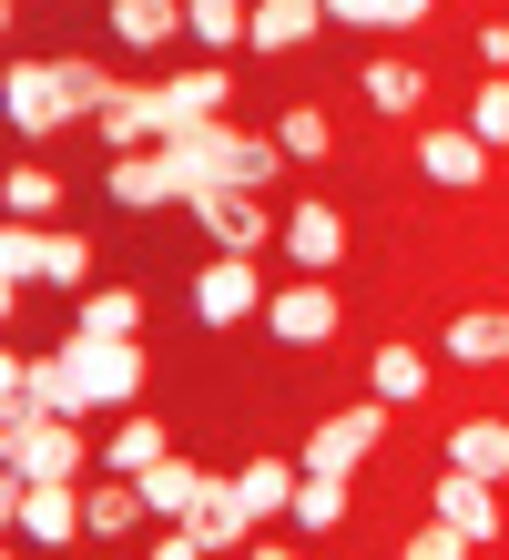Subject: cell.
<instances>
[{"mask_svg": "<svg viewBox=\"0 0 509 560\" xmlns=\"http://www.w3.org/2000/svg\"><path fill=\"white\" fill-rule=\"evenodd\" d=\"M92 439H82V418H11L0 428V469L11 479H82L92 469Z\"/></svg>", "mask_w": 509, "mask_h": 560, "instance_id": "6da1fadb", "label": "cell"}, {"mask_svg": "<svg viewBox=\"0 0 509 560\" xmlns=\"http://www.w3.org/2000/svg\"><path fill=\"white\" fill-rule=\"evenodd\" d=\"M61 368L92 387L102 418H123L132 398H143V347H132V337H92V326H72V337H61Z\"/></svg>", "mask_w": 509, "mask_h": 560, "instance_id": "7a4b0ae2", "label": "cell"}, {"mask_svg": "<svg viewBox=\"0 0 509 560\" xmlns=\"http://www.w3.org/2000/svg\"><path fill=\"white\" fill-rule=\"evenodd\" d=\"M0 520H11V540H82V489L72 479H11L0 489Z\"/></svg>", "mask_w": 509, "mask_h": 560, "instance_id": "3957f363", "label": "cell"}, {"mask_svg": "<svg viewBox=\"0 0 509 560\" xmlns=\"http://www.w3.org/2000/svg\"><path fill=\"white\" fill-rule=\"evenodd\" d=\"M265 337H276V347H326L336 337V326H347V306H336V285L326 276H305V285H276V295H265Z\"/></svg>", "mask_w": 509, "mask_h": 560, "instance_id": "277c9868", "label": "cell"}, {"mask_svg": "<svg viewBox=\"0 0 509 560\" xmlns=\"http://www.w3.org/2000/svg\"><path fill=\"white\" fill-rule=\"evenodd\" d=\"M407 163H418V174H428L438 194H479L499 153H489L479 133H468V122H428V133H418V143H407Z\"/></svg>", "mask_w": 509, "mask_h": 560, "instance_id": "5b68a950", "label": "cell"}, {"mask_svg": "<svg viewBox=\"0 0 509 560\" xmlns=\"http://www.w3.org/2000/svg\"><path fill=\"white\" fill-rule=\"evenodd\" d=\"M194 316H204V326H255V316H265L255 255H215V266L194 276Z\"/></svg>", "mask_w": 509, "mask_h": 560, "instance_id": "8992f818", "label": "cell"}, {"mask_svg": "<svg viewBox=\"0 0 509 560\" xmlns=\"http://www.w3.org/2000/svg\"><path fill=\"white\" fill-rule=\"evenodd\" d=\"M428 510L438 520H459L468 540H509V510H499V479H479V469H438V489H428Z\"/></svg>", "mask_w": 509, "mask_h": 560, "instance_id": "52a82bcc", "label": "cell"}, {"mask_svg": "<svg viewBox=\"0 0 509 560\" xmlns=\"http://www.w3.org/2000/svg\"><path fill=\"white\" fill-rule=\"evenodd\" d=\"M184 205H194V224H204L224 255H255V245H265V194H245V184H204V194H184Z\"/></svg>", "mask_w": 509, "mask_h": 560, "instance_id": "ba28073f", "label": "cell"}, {"mask_svg": "<svg viewBox=\"0 0 509 560\" xmlns=\"http://www.w3.org/2000/svg\"><path fill=\"white\" fill-rule=\"evenodd\" d=\"M224 489H234V479H215V469H204V458H184V448H163L153 469H143V500H153L163 520H194V510H215Z\"/></svg>", "mask_w": 509, "mask_h": 560, "instance_id": "9c48e42d", "label": "cell"}, {"mask_svg": "<svg viewBox=\"0 0 509 560\" xmlns=\"http://www.w3.org/2000/svg\"><path fill=\"white\" fill-rule=\"evenodd\" d=\"M378 439H387V398H367V408H336V418L316 428V439H305V469H347V479H357V458L378 448Z\"/></svg>", "mask_w": 509, "mask_h": 560, "instance_id": "30bf717a", "label": "cell"}, {"mask_svg": "<svg viewBox=\"0 0 509 560\" xmlns=\"http://www.w3.org/2000/svg\"><path fill=\"white\" fill-rule=\"evenodd\" d=\"M92 122H102V143H113V153H153L163 133H174V103H163V82H153V92H113Z\"/></svg>", "mask_w": 509, "mask_h": 560, "instance_id": "8fae6325", "label": "cell"}, {"mask_svg": "<svg viewBox=\"0 0 509 560\" xmlns=\"http://www.w3.org/2000/svg\"><path fill=\"white\" fill-rule=\"evenodd\" d=\"M276 245L296 255L305 276H336V266H347V214H336V205H296Z\"/></svg>", "mask_w": 509, "mask_h": 560, "instance_id": "7c38bea8", "label": "cell"}, {"mask_svg": "<svg viewBox=\"0 0 509 560\" xmlns=\"http://www.w3.org/2000/svg\"><path fill=\"white\" fill-rule=\"evenodd\" d=\"M11 122H21V133H51V122H72L61 61H11Z\"/></svg>", "mask_w": 509, "mask_h": 560, "instance_id": "4fadbf2b", "label": "cell"}, {"mask_svg": "<svg viewBox=\"0 0 509 560\" xmlns=\"http://www.w3.org/2000/svg\"><path fill=\"white\" fill-rule=\"evenodd\" d=\"M438 357H449V368H509V316L499 306L449 316V326H438Z\"/></svg>", "mask_w": 509, "mask_h": 560, "instance_id": "5bb4252c", "label": "cell"}, {"mask_svg": "<svg viewBox=\"0 0 509 560\" xmlns=\"http://www.w3.org/2000/svg\"><path fill=\"white\" fill-rule=\"evenodd\" d=\"M102 184H113V205H184L163 143H153V153H113V163H102Z\"/></svg>", "mask_w": 509, "mask_h": 560, "instance_id": "9a60e30c", "label": "cell"}, {"mask_svg": "<svg viewBox=\"0 0 509 560\" xmlns=\"http://www.w3.org/2000/svg\"><path fill=\"white\" fill-rule=\"evenodd\" d=\"M51 266V224L11 214V235H0V316H21V285Z\"/></svg>", "mask_w": 509, "mask_h": 560, "instance_id": "2e32d148", "label": "cell"}, {"mask_svg": "<svg viewBox=\"0 0 509 560\" xmlns=\"http://www.w3.org/2000/svg\"><path fill=\"white\" fill-rule=\"evenodd\" d=\"M357 82H367V103H378L387 122H407V113L428 103V82H438V72H428V61H407V51H387V61H367Z\"/></svg>", "mask_w": 509, "mask_h": 560, "instance_id": "e0dca14e", "label": "cell"}, {"mask_svg": "<svg viewBox=\"0 0 509 560\" xmlns=\"http://www.w3.org/2000/svg\"><path fill=\"white\" fill-rule=\"evenodd\" d=\"M449 469H479V479H509V418H459L449 439H438Z\"/></svg>", "mask_w": 509, "mask_h": 560, "instance_id": "ac0fdd59", "label": "cell"}, {"mask_svg": "<svg viewBox=\"0 0 509 560\" xmlns=\"http://www.w3.org/2000/svg\"><path fill=\"white\" fill-rule=\"evenodd\" d=\"M347 500H357V489H347V469H305V479H296V510H286V520H296L305 540H326V530H347Z\"/></svg>", "mask_w": 509, "mask_h": 560, "instance_id": "d6986e66", "label": "cell"}, {"mask_svg": "<svg viewBox=\"0 0 509 560\" xmlns=\"http://www.w3.org/2000/svg\"><path fill=\"white\" fill-rule=\"evenodd\" d=\"M428 377H438V368H428V357L407 347V337L367 357V398H387V408H418V398H428Z\"/></svg>", "mask_w": 509, "mask_h": 560, "instance_id": "ffe728a7", "label": "cell"}, {"mask_svg": "<svg viewBox=\"0 0 509 560\" xmlns=\"http://www.w3.org/2000/svg\"><path fill=\"white\" fill-rule=\"evenodd\" d=\"M163 448H174V439H163V418H132V408H123L113 428H102V469H123V479H143Z\"/></svg>", "mask_w": 509, "mask_h": 560, "instance_id": "44dd1931", "label": "cell"}, {"mask_svg": "<svg viewBox=\"0 0 509 560\" xmlns=\"http://www.w3.org/2000/svg\"><path fill=\"white\" fill-rule=\"evenodd\" d=\"M296 479H305V458H245L234 469V500L255 520H276V510H296Z\"/></svg>", "mask_w": 509, "mask_h": 560, "instance_id": "7402d4cb", "label": "cell"}, {"mask_svg": "<svg viewBox=\"0 0 509 560\" xmlns=\"http://www.w3.org/2000/svg\"><path fill=\"white\" fill-rule=\"evenodd\" d=\"M224 92H234V72H215V61L174 72V82H163V103H174V133H184V122H224Z\"/></svg>", "mask_w": 509, "mask_h": 560, "instance_id": "603a6c76", "label": "cell"}, {"mask_svg": "<svg viewBox=\"0 0 509 560\" xmlns=\"http://www.w3.org/2000/svg\"><path fill=\"white\" fill-rule=\"evenodd\" d=\"M184 31V0H113V42H132V51H163Z\"/></svg>", "mask_w": 509, "mask_h": 560, "instance_id": "cb8c5ba5", "label": "cell"}, {"mask_svg": "<svg viewBox=\"0 0 509 560\" xmlns=\"http://www.w3.org/2000/svg\"><path fill=\"white\" fill-rule=\"evenodd\" d=\"M316 21H326V0H255V31H245V42L255 51H296Z\"/></svg>", "mask_w": 509, "mask_h": 560, "instance_id": "d4e9b609", "label": "cell"}, {"mask_svg": "<svg viewBox=\"0 0 509 560\" xmlns=\"http://www.w3.org/2000/svg\"><path fill=\"white\" fill-rule=\"evenodd\" d=\"M276 174H286V143H276V133H224V184L265 194Z\"/></svg>", "mask_w": 509, "mask_h": 560, "instance_id": "484cf974", "label": "cell"}, {"mask_svg": "<svg viewBox=\"0 0 509 560\" xmlns=\"http://www.w3.org/2000/svg\"><path fill=\"white\" fill-rule=\"evenodd\" d=\"M438 11V0H326V21H347V31H418Z\"/></svg>", "mask_w": 509, "mask_h": 560, "instance_id": "4316f807", "label": "cell"}, {"mask_svg": "<svg viewBox=\"0 0 509 560\" xmlns=\"http://www.w3.org/2000/svg\"><path fill=\"white\" fill-rule=\"evenodd\" d=\"M72 326H92V337H132V326H143V295H132V285H92Z\"/></svg>", "mask_w": 509, "mask_h": 560, "instance_id": "83f0119b", "label": "cell"}, {"mask_svg": "<svg viewBox=\"0 0 509 560\" xmlns=\"http://www.w3.org/2000/svg\"><path fill=\"white\" fill-rule=\"evenodd\" d=\"M276 143H286V153H296V163H326V153H336V122H326V113H316V103H296V113H286V122H276Z\"/></svg>", "mask_w": 509, "mask_h": 560, "instance_id": "f1b7e54d", "label": "cell"}, {"mask_svg": "<svg viewBox=\"0 0 509 560\" xmlns=\"http://www.w3.org/2000/svg\"><path fill=\"white\" fill-rule=\"evenodd\" d=\"M184 21H194V42H245L255 0H184Z\"/></svg>", "mask_w": 509, "mask_h": 560, "instance_id": "f546056e", "label": "cell"}, {"mask_svg": "<svg viewBox=\"0 0 509 560\" xmlns=\"http://www.w3.org/2000/svg\"><path fill=\"white\" fill-rule=\"evenodd\" d=\"M468 133H479L489 153H509V82H479V92H468Z\"/></svg>", "mask_w": 509, "mask_h": 560, "instance_id": "4dcf8cb0", "label": "cell"}, {"mask_svg": "<svg viewBox=\"0 0 509 560\" xmlns=\"http://www.w3.org/2000/svg\"><path fill=\"white\" fill-rule=\"evenodd\" d=\"M61 92H72V113H102V103H113L123 82L102 72V61H82V51H72V61H61Z\"/></svg>", "mask_w": 509, "mask_h": 560, "instance_id": "1f68e13d", "label": "cell"}, {"mask_svg": "<svg viewBox=\"0 0 509 560\" xmlns=\"http://www.w3.org/2000/svg\"><path fill=\"white\" fill-rule=\"evenodd\" d=\"M51 205H61V184L42 174V163H11V214H31V224H42Z\"/></svg>", "mask_w": 509, "mask_h": 560, "instance_id": "d6a6232c", "label": "cell"}, {"mask_svg": "<svg viewBox=\"0 0 509 560\" xmlns=\"http://www.w3.org/2000/svg\"><path fill=\"white\" fill-rule=\"evenodd\" d=\"M42 276H51V285H92V245L51 224V266H42Z\"/></svg>", "mask_w": 509, "mask_h": 560, "instance_id": "836d02e7", "label": "cell"}, {"mask_svg": "<svg viewBox=\"0 0 509 560\" xmlns=\"http://www.w3.org/2000/svg\"><path fill=\"white\" fill-rule=\"evenodd\" d=\"M479 61H489V72H509V21H489V31H479Z\"/></svg>", "mask_w": 509, "mask_h": 560, "instance_id": "e575fe53", "label": "cell"}, {"mask_svg": "<svg viewBox=\"0 0 509 560\" xmlns=\"http://www.w3.org/2000/svg\"><path fill=\"white\" fill-rule=\"evenodd\" d=\"M499 418H509V408H499Z\"/></svg>", "mask_w": 509, "mask_h": 560, "instance_id": "d590c367", "label": "cell"}]
</instances>
